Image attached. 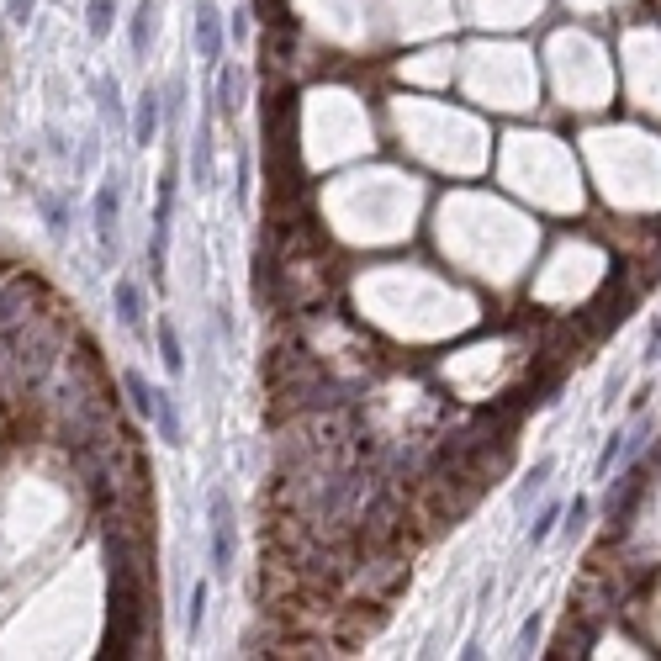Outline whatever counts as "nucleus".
Returning a JSON list of instances; mask_svg holds the SVG:
<instances>
[{
	"instance_id": "9d476101",
	"label": "nucleus",
	"mask_w": 661,
	"mask_h": 661,
	"mask_svg": "<svg viewBox=\"0 0 661 661\" xmlns=\"http://www.w3.org/2000/svg\"><path fill=\"white\" fill-rule=\"evenodd\" d=\"M159 360L170 376H186V350H180V334H175L170 318H159Z\"/></svg>"
},
{
	"instance_id": "f03ea898",
	"label": "nucleus",
	"mask_w": 661,
	"mask_h": 661,
	"mask_svg": "<svg viewBox=\"0 0 661 661\" xmlns=\"http://www.w3.org/2000/svg\"><path fill=\"white\" fill-rule=\"evenodd\" d=\"M191 38H196V59L201 64H217L223 59V43H228V22L212 0H196V16H191Z\"/></svg>"
},
{
	"instance_id": "39448f33",
	"label": "nucleus",
	"mask_w": 661,
	"mask_h": 661,
	"mask_svg": "<svg viewBox=\"0 0 661 661\" xmlns=\"http://www.w3.org/2000/svg\"><path fill=\"white\" fill-rule=\"evenodd\" d=\"M117 212H122V191H117V180H106L96 191V207H90V223H96V238L106 254H117Z\"/></svg>"
},
{
	"instance_id": "412c9836",
	"label": "nucleus",
	"mask_w": 661,
	"mask_h": 661,
	"mask_svg": "<svg viewBox=\"0 0 661 661\" xmlns=\"http://www.w3.org/2000/svg\"><path fill=\"white\" fill-rule=\"evenodd\" d=\"M32 11H38V0H6L11 27H27V22H32Z\"/></svg>"
},
{
	"instance_id": "dca6fc26",
	"label": "nucleus",
	"mask_w": 661,
	"mask_h": 661,
	"mask_svg": "<svg viewBox=\"0 0 661 661\" xmlns=\"http://www.w3.org/2000/svg\"><path fill=\"white\" fill-rule=\"evenodd\" d=\"M122 387H127V397H133V408L149 418V408H154V387H149V381H143L138 371H127V376H122Z\"/></svg>"
},
{
	"instance_id": "9b49d317",
	"label": "nucleus",
	"mask_w": 661,
	"mask_h": 661,
	"mask_svg": "<svg viewBox=\"0 0 661 661\" xmlns=\"http://www.w3.org/2000/svg\"><path fill=\"white\" fill-rule=\"evenodd\" d=\"M550 476H556V455H540V461L529 466L524 487L513 492V503H519V508H529V498H535V492H545V487H550Z\"/></svg>"
},
{
	"instance_id": "f3484780",
	"label": "nucleus",
	"mask_w": 661,
	"mask_h": 661,
	"mask_svg": "<svg viewBox=\"0 0 661 661\" xmlns=\"http://www.w3.org/2000/svg\"><path fill=\"white\" fill-rule=\"evenodd\" d=\"M201 624H207V582L191 587V614H186V630L201 635Z\"/></svg>"
},
{
	"instance_id": "0eeeda50",
	"label": "nucleus",
	"mask_w": 661,
	"mask_h": 661,
	"mask_svg": "<svg viewBox=\"0 0 661 661\" xmlns=\"http://www.w3.org/2000/svg\"><path fill=\"white\" fill-rule=\"evenodd\" d=\"M149 424L159 429V439H164V445H180V439H186V429H180V408H175V397H170V392H154Z\"/></svg>"
},
{
	"instance_id": "a211bd4d",
	"label": "nucleus",
	"mask_w": 661,
	"mask_h": 661,
	"mask_svg": "<svg viewBox=\"0 0 661 661\" xmlns=\"http://www.w3.org/2000/svg\"><path fill=\"white\" fill-rule=\"evenodd\" d=\"M43 217H48V228H53V233H64V228H69V212H64V201H59V196H43Z\"/></svg>"
},
{
	"instance_id": "f8f14e48",
	"label": "nucleus",
	"mask_w": 661,
	"mask_h": 661,
	"mask_svg": "<svg viewBox=\"0 0 661 661\" xmlns=\"http://www.w3.org/2000/svg\"><path fill=\"white\" fill-rule=\"evenodd\" d=\"M127 38H133L138 59H149V48H154V0H143V6H138L133 27H127Z\"/></svg>"
},
{
	"instance_id": "6e6552de",
	"label": "nucleus",
	"mask_w": 661,
	"mask_h": 661,
	"mask_svg": "<svg viewBox=\"0 0 661 661\" xmlns=\"http://www.w3.org/2000/svg\"><path fill=\"white\" fill-rule=\"evenodd\" d=\"M191 170H196V191L212 186V112L201 117V133H196V149H191Z\"/></svg>"
},
{
	"instance_id": "aec40b11",
	"label": "nucleus",
	"mask_w": 661,
	"mask_h": 661,
	"mask_svg": "<svg viewBox=\"0 0 661 661\" xmlns=\"http://www.w3.org/2000/svg\"><path fill=\"white\" fill-rule=\"evenodd\" d=\"M228 43H238V48L249 43V11H244V6H238V11L228 16Z\"/></svg>"
},
{
	"instance_id": "20e7f679",
	"label": "nucleus",
	"mask_w": 661,
	"mask_h": 661,
	"mask_svg": "<svg viewBox=\"0 0 661 661\" xmlns=\"http://www.w3.org/2000/svg\"><path fill=\"white\" fill-rule=\"evenodd\" d=\"M127 127H133V143H138V149H154V138H159V127H164V90H143V96L133 101V122H127Z\"/></svg>"
},
{
	"instance_id": "1a4fd4ad",
	"label": "nucleus",
	"mask_w": 661,
	"mask_h": 661,
	"mask_svg": "<svg viewBox=\"0 0 661 661\" xmlns=\"http://www.w3.org/2000/svg\"><path fill=\"white\" fill-rule=\"evenodd\" d=\"M112 297H117V323H122V328H133V334H138V328H143V297H138V286L122 275V281L112 286Z\"/></svg>"
},
{
	"instance_id": "7ed1b4c3",
	"label": "nucleus",
	"mask_w": 661,
	"mask_h": 661,
	"mask_svg": "<svg viewBox=\"0 0 661 661\" xmlns=\"http://www.w3.org/2000/svg\"><path fill=\"white\" fill-rule=\"evenodd\" d=\"M170 217H175V170L159 180V207H154V238H149V265L164 275V254H170Z\"/></svg>"
},
{
	"instance_id": "2eb2a0df",
	"label": "nucleus",
	"mask_w": 661,
	"mask_h": 661,
	"mask_svg": "<svg viewBox=\"0 0 661 661\" xmlns=\"http://www.w3.org/2000/svg\"><path fill=\"white\" fill-rule=\"evenodd\" d=\"M96 96H101V117H106V122H122V90H117L112 75L96 80Z\"/></svg>"
},
{
	"instance_id": "4468645a",
	"label": "nucleus",
	"mask_w": 661,
	"mask_h": 661,
	"mask_svg": "<svg viewBox=\"0 0 661 661\" xmlns=\"http://www.w3.org/2000/svg\"><path fill=\"white\" fill-rule=\"evenodd\" d=\"M561 519H566V503H545V508H540V519L529 524V535H524V540H529V545H545L550 535H556V524H561Z\"/></svg>"
},
{
	"instance_id": "6ab92c4d",
	"label": "nucleus",
	"mask_w": 661,
	"mask_h": 661,
	"mask_svg": "<svg viewBox=\"0 0 661 661\" xmlns=\"http://www.w3.org/2000/svg\"><path fill=\"white\" fill-rule=\"evenodd\" d=\"M587 513H593V503H587V498H572V503H566V529H572V535H582Z\"/></svg>"
},
{
	"instance_id": "423d86ee",
	"label": "nucleus",
	"mask_w": 661,
	"mask_h": 661,
	"mask_svg": "<svg viewBox=\"0 0 661 661\" xmlns=\"http://www.w3.org/2000/svg\"><path fill=\"white\" fill-rule=\"evenodd\" d=\"M212 101H217V117H238V112H244V69H238V64H217Z\"/></svg>"
},
{
	"instance_id": "ddd939ff",
	"label": "nucleus",
	"mask_w": 661,
	"mask_h": 661,
	"mask_svg": "<svg viewBox=\"0 0 661 661\" xmlns=\"http://www.w3.org/2000/svg\"><path fill=\"white\" fill-rule=\"evenodd\" d=\"M112 22H117V0H90L85 6V27H90V38H112Z\"/></svg>"
},
{
	"instance_id": "f257e3e1",
	"label": "nucleus",
	"mask_w": 661,
	"mask_h": 661,
	"mask_svg": "<svg viewBox=\"0 0 661 661\" xmlns=\"http://www.w3.org/2000/svg\"><path fill=\"white\" fill-rule=\"evenodd\" d=\"M207 519H212V572L228 582L233 577V561H238V524H233V503H228L223 487H212Z\"/></svg>"
}]
</instances>
